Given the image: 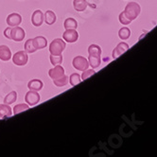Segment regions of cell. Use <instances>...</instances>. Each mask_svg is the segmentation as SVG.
<instances>
[{
	"label": "cell",
	"instance_id": "cell-19",
	"mask_svg": "<svg viewBox=\"0 0 157 157\" xmlns=\"http://www.w3.org/2000/svg\"><path fill=\"white\" fill-rule=\"evenodd\" d=\"M88 53L91 56H98V57H100L101 55V48H100L98 44H91L88 48Z\"/></svg>",
	"mask_w": 157,
	"mask_h": 157
},
{
	"label": "cell",
	"instance_id": "cell-18",
	"mask_svg": "<svg viewBox=\"0 0 157 157\" xmlns=\"http://www.w3.org/2000/svg\"><path fill=\"white\" fill-rule=\"evenodd\" d=\"M63 27L65 29H76L78 28V23L74 18L69 17V18L65 19L64 23H63Z\"/></svg>",
	"mask_w": 157,
	"mask_h": 157
},
{
	"label": "cell",
	"instance_id": "cell-3",
	"mask_svg": "<svg viewBox=\"0 0 157 157\" xmlns=\"http://www.w3.org/2000/svg\"><path fill=\"white\" fill-rule=\"evenodd\" d=\"M29 61V56L26 51H18L13 56V62L15 65H26Z\"/></svg>",
	"mask_w": 157,
	"mask_h": 157
},
{
	"label": "cell",
	"instance_id": "cell-2",
	"mask_svg": "<svg viewBox=\"0 0 157 157\" xmlns=\"http://www.w3.org/2000/svg\"><path fill=\"white\" fill-rule=\"evenodd\" d=\"M65 48V43L62 39H54L49 44V52L52 55H61Z\"/></svg>",
	"mask_w": 157,
	"mask_h": 157
},
{
	"label": "cell",
	"instance_id": "cell-4",
	"mask_svg": "<svg viewBox=\"0 0 157 157\" xmlns=\"http://www.w3.org/2000/svg\"><path fill=\"white\" fill-rule=\"evenodd\" d=\"M25 36H26V32L22 28L18 26L12 27V29H10V40H13L15 42H20L24 40Z\"/></svg>",
	"mask_w": 157,
	"mask_h": 157
},
{
	"label": "cell",
	"instance_id": "cell-20",
	"mask_svg": "<svg viewBox=\"0 0 157 157\" xmlns=\"http://www.w3.org/2000/svg\"><path fill=\"white\" fill-rule=\"evenodd\" d=\"M88 63L89 65H91V67L93 69L98 68L100 64V57H98V56H91L89 55L88 57Z\"/></svg>",
	"mask_w": 157,
	"mask_h": 157
},
{
	"label": "cell",
	"instance_id": "cell-9",
	"mask_svg": "<svg viewBox=\"0 0 157 157\" xmlns=\"http://www.w3.org/2000/svg\"><path fill=\"white\" fill-rule=\"evenodd\" d=\"M48 75L49 77L52 78V80H56V78H59L63 76H64V69H63V67L60 64H57V65H55L54 68H51L49 69L48 71Z\"/></svg>",
	"mask_w": 157,
	"mask_h": 157
},
{
	"label": "cell",
	"instance_id": "cell-23",
	"mask_svg": "<svg viewBox=\"0 0 157 157\" xmlns=\"http://www.w3.org/2000/svg\"><path fill=\"white\" fill-rule=\"evenodd\" d=\"M118 36H119V38L121 40H127V39H129L130 36H131V30H130V29H128L126 27L120 29L119 31H118Z\"/></svg>",
	"mask_w": 157,
	"mask_h": 157
},
{
	"label": "cell",
	"instance_id": "cell-29",
	"mask_svg": "<svg viewBox=\"0 0 157 157\" xmlns=\"http://www.w3.org/2000/svg\"><path fill=\"white\" fill-rule=\"evenodd\" d=\"M10 29H12V27H8L5 30H4V35L6 38L10 39Z\"/></svg>",
	"mask_w": 157,
	"mask_h": 157
},
{
	"label": "cell",
	"instance_id": "cell-15",
	"mask_svg": "<svg viewBox=\"0 0 157 157\" xmlns=\"http://www.w3.org/2000/svg\"><path fill=\"white\" fill-rule=\"evenodd\" d=\"M44 84H43V82L41 80H38V78H33V80L29 81V83H28V87L29 90H32V91H40L42 90Z\"/></svg>",
	"mask_w": 157,
	"mask_h": 157
},
{
	"label": "cell",
	"instance_id": "cell-24",
	"mask_svg": "<svg viewBox=\"0 0 157 157\" xmlns=\"http://www.w3.org/2000/svg\"><path fill=\"white\" fill-rule=\"evenodd\" d=\"M68 80H69V82H70V84L72 86H76L77 84H78L82 82V78L78 73H73V74L70 75V77L68 78Z\"/></svg>",
	"mask_w": 157,
	"mask_h": 157
},
{
	"label": "cell",
	"instance_id": "cell-22",
	"mask_svg": "<svg viewBox=\"0 0 157 157\" xmlns=\"http://www.w3.org/2000/svg\"><path fill=\"white\" fill-rule=\"evenodd\" d=\"M53 83L57 86V87H63L65 86L67 83H68V77L67 76H63L59 78H56V80H53Z\"/></svg>",
	"mask_w": 157,
	"mask_h": 157
},
{
	"label": "cell",
	"instance_id": "cell-13",
	"mask_svg": "<svg viewBox=\"0 0 157 157\" xmlns=\"http://www.w3.org/2000/svg\"><path fill=\"white\" fill-rule=\"evenodd\" d=\"M12 58V51L7 46H0V60L3 62H8Z\"/></svg>",
	"mask_w": 157,
	"mask_h": 157
},
{
	"label": "cell",
	"instance_id": "cell-10",
	"mask_svg": "<svg viewBox=\"0 0 157 157\" xmlns=\"http://www.w3.org/2000/svg\"><path fill=\"white\" fill-rule=\"evenodd\" d=\"M128 49H129V44L127 43H124V42L119 43L113 51V58L114 59L118 58L120 55L125 53Z\"/></svg>",
	"mask_w": 157,
	"mask_h": 157
},
{
	"label": "cell",
	"instance_id": "cell-7",
	"mask_svg": "<svg viewBox=\"0 0 157 157\" xmlns=\"http://www.w3.org/2000/svg\"><path fill=\"white\" fill-rule=\"evenodd\" d=\"M63 38L67 43H75L78 38V33L76 29H66L63 32Z\"/></svg>",
	"mask_w": 157,
	"mask_h": 157
},
{
	"label": "cell",
	"instance_id": "cell-6",
	"mask_svg": "<svg viewBox=\"0 0 157 157\" xmlns=\"http://www.w3.org/2000/svg\"><path fill=\"white\" fill-rule=\"evenodd\" d=\"M40 95L37 91H32V90H29L27 94H26V97H25V100L26 102L30 105V106H33V105H36L39 101H40Z\"/></svg>",
	"mask_w": 157,
	"mask_h": 157
},
{
	"label": "cell",
	"instance_id": "cell-12",
	"mask_svg": "<svg viewBox=\"0 0 157 157\" xmlns=\"http://www.w3.org/2000/svg\"><path fill=\"white\" fill-rule=\"evenodd\" d=\"M13 116L12 108L9 104H0V120L9 118Z\"/></svg>",
	"mask_w": 157,
	"mask_h": 157
},
{
	"label": "cell",
	"instance_id": "cell-27",
	"mask_svg": "<svg viewBox=\"0 0 157 157\" xmlns=\"http://www.w3.org/2000/svg\"><path fill=\"white\" fill-rule=\"evenodd\" d=\"M50 63L53 65H57L63 63V56L61 55H50Z\"/></svg>",
	"mask_w": 157,
	"mask_h": 157
},
{
	"label": "cell",
	"instance_id": "cell-1",
	"mask_svg": "<svg viewBox=\"0 0 157 157\" xmlns=\"http://www.w3.org/2000/svg\"><path fill=\"white\" fill-rule=\"evenodd\" d=\"M140 10V6L136 2H131L127 4L124 12L119 14V22L122 25H129L132 20H134L139 15Z\"/></svg>",
	"mask_w": 157,
	"mask_h": 157
},
{
	"label": "cell",
	"instance_id": "cell-5",
	"mask_svg": "<svg viewBox=\"0 0 157 157\" xmlns=\"http://www.w3.org/2000/svg\"><path fill=\"white\" fill-rule=\"evenodd\" d=\"M72 63H73L74 68L80 71H84L88 69V66H89L88 61L84 57H82V56H77V57H75L73 59Z\"/></svg>",
	"mask_w": 157,
	"mask_h": 157
},
{
	"label": "cell",
	"instance_id": "cell-8",
	"mask_svg": "<svg viewBox=\"0 0 157 157\" xmlns=\"http://www.w3.org/2000/svg\"><path fill=\"white\" fill-rule=\"evenodd\" d=\"M44 22V13L42 10H34V13L31 15V23L33 26L35 27H40L42 26Z\"/></svg>",
	"mask_w": 157,
	"mask_h": 157
},
{
	"label": "cell",
	"instance_id": "cell-21",
	"mask_svg": "<svg viewBox=\"0 0 157 157\" xmlns=\"http://www.w3.org/2000/svg\"><path fill=\"white\" fill-rule=\"evenodd\" d=\"M17 99V93L15 91H12L10 94H8L4 98V103L5 104H13L16 101Z\"/></svg>",
	"mask_w": 157,
	"mask_h": 157
},
{
	"label": "cell",
	"instance_id": "cell-14",
	"mask_svg": "<svg viewBox=\"0 0 157 157\" xmlns=\"http://www.w3.org/2000/svg\"><path fill=\"white\" fill-rule=\"evenodd\" d=\"M32 42L36 49H43L44 48H47L48 46V41L44 36H37L35 38H33Z\"/></svg>",
	"mask_w": 157,
	"mask_h": 157
},
{
	"label": "cell",
	"instance_id": "cell-28",
	"mask_svg": "<svg viewBox=\"0 0 157 157\" xmlns=\"http://www.w3.org/2000/svg\"><path fill=\"white\" fill-rule=\"evenodd\" d=\"M95 74H96V71L94 69H86V70L83 71V73L81 76V78H82V81H84V80H86V78H88L90 76L95 75Z\"/></svg>",
	"mask_w": 157,
	"mask_h": 157
},
{
	"label": "cell",
	"instance_id": "cell-11",
	"mask_svg": "<svg viewBox=\"0 0 157 157\" xmlns=\"http://www.w3.org/2000/svg\"><path fill=\"white\" fill-rule=\"evenodd\" d=\"M7 24L10 27H16L19 26L22 22V17L18 13H12L7 17Z\"/></svg>",
	"mask_w": 157,
	"mask_h": 157
},
{
	"label": "cell",
	"instance_id": "cell-25",
	"mask_svg": "<svg viewBox=\"0 0 157 157\" xmlns=\"http://www.w3.org/2000/svg\"><path fill=\"white\" fill-rule=\"evenodd\" d=\"M25 51L27 53H34L37 49L35 48L34 44H33L32 39H29L26 43H25V46H24Z\"/></svg>",
	"mask_w": 157,
	"mask_h": 157
},
{
	"label": "cell",
	"instance_id": "cell-16",
	"mask_svg": "<svg viewBox=\"0 0 157 157\" xmlns=\"http://www.w3.org/2000/svg\"><path fill=\"white\" fill-rule=\"evenodd\" d=\"M44 21L46 22L48 26L53 25L56 22V14L52 10H47L44 14Z\"/></svg>",
	"mask_w": 157,
	"mask_h": 157
},
{
	"label": "cell",
	"instance_id": "cell-26",
	"mask_svg": "<svg viewBox=\"0 0 157 157\" xmlns=\"http://www.w3.org/2000/svg\"><path fill=\"white\" fill-rule=\"evenodd\" d=\"M29 108V106L28 103H27V104H26V103L17 104V105H15L14 108H13V114H14V115H17V114L21 113V112L28 110Z\"/></svg>",
	"mask_w": 157,
	"mask_h": 157
},
{
	"label": "cell",
	"instance_id": "cell-17",
	"mask_svg": "<svg viewBox=\"0 0 157 157\" xmlns=\"http://www.w3.org/2000/svg\"><path fill=\"white\" fill-rule=\"evenodd\" d=\"M87 6L88 3L86 0H74L73 1V7L77 12H83Z\"/></svg>",
	"mask_w": 157,
	"mask_h": 157
}]
</instances>
